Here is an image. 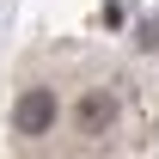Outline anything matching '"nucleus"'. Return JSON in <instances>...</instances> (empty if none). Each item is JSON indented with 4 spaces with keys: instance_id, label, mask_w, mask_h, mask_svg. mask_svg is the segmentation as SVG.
<instances>
[{
    "instance_id": "obj_1",
    "label": "nucleus",
    "mask_w": 159,
    "mask_h": 159,
    "mask_svg": "<svg viewBox=\"0 0 159 159\" xmlns=\"http://www.w3.org/2000/svg\"><path fill=\"white\" fill-rule=\"evenodd\" d=\"M12 122H19V135H43V129L55 122V92H43V86H37V92H25Z\"/></svg>"
},
{
    "instance_id": "obj_2",
    "label": "nucleus",
    "mask_w": 159,
    "mask_h": 159,
    "mask_svg": "<svg viewBox=\"0 0 159 159\" xmlns=\"http://www.w3.org/2000/svg\"><path fill=\"white\" fill-rule=\"evenodd\" d=\"M98 122H110V98H86V129H98Z\"/></svg>"
}]
</instances>
